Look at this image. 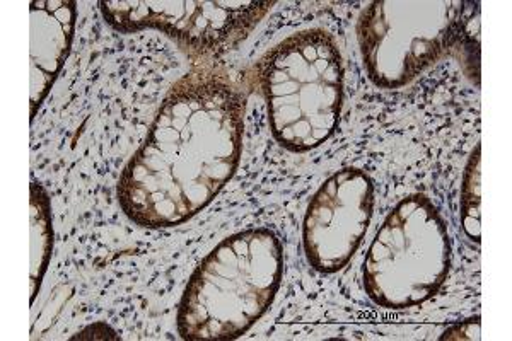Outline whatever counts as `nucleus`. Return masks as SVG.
<instances>
[{
  "mask_svg": "<svg viewBox=\"0 0 512 341\" xmlns=\"http://www.w3.org/2000/svg\"><path fill=\"white\" fill-rule=\"evenodd\" d=\"M451 263L448 227L424 195L398 203L364 263V287L378 306L405 309L429 301Z\"/></svg>",
  "mask_w": 512,
  "mask_h": 341,
  "instance_id": "obj_4",
  "label": "nucleus"
},
{
  "mask_svg": "<svg viewBox=\"0 0 512 341\" xmlns=\"http://www.w3.org/2000/svg\"><path fill=\"white\" fill-rule=\"evenodd\" d=\"M466 2H374L362 14L359 43L369 77L402 87L465 40Z\"/></svg>",
  "mask_w": 512,
  "mask_h": 341,
  "instance_id": "obj_5",
  "label": "nucleus"
},
{
  "mask_svg": "<svg viewBox=\"0 0 512 341\" xmlns=\"http://www.w3.org/2000/svg\"><path fill=\"white\" fill-rule=\"evenodd\" d=\"M275 139L294 152L332 137L344 101V67L332 36L309 29L287 38L260 64Z\"/></svg>",
  "mask_w": 512,
  "mask_h": 341,
  "instance_id": "obj_3",
  "label": "nucleus"
},
{
  "mask_svg": "<svg viewBox=\"0 0 512 341\" xmlns=\"http://www.w3.org/2000/svg\"><path fill=\"white\" fill-rule=\"evenodd\" d=\"M76 2L31 4V120L69 55Z\"/></svg>",
  "mask_w": 512,
  "mask_h": 341,
  "instance_id": "obj_8",
  "label": "nucleus"
},
{
  "mask_svg": "<svg viewBox=\"0 0 512 341\" xmlns=\"http://www.w3.org/2000/svg\"><path fill=\"white\" fill-rule=\"evenodd\" d=\"M374 188L367 174L345 169L321 186L304 219V249L321 273L342 270L373 217Z\"/></svg>",
  "mask_w": 512,
  "mask_h": 341,
  "instance_id": "obj_7",
  "label": "nucleus"
},
{
  "mask_svg": "<svg viewBox=\"0 0 512 341\" xmlns=\"http://www.w3.org/2000/svg\"><path fill=\"white\" fill-rule=\"evenodd\" d=\"M480 145L475 147L470 162L466 166L465 178H463V188H461V222L465 229L466 236L470 237L475 243H480Z\"/></svg>",
  "mask_w": 512,
  "mask_h": 341,
  "instance_id": "obj_10",
  "label": "nucleus"
},
{
  "mask_svg": "<svg viewBox=\"0 0 512 341\" xmlns=\"http://www.w3.org/2000/svg\"><path fill=\"white\" fill-rule=\"evenodd\" d=\"M243 116L245 98L226 77H183L123 171V212L142 227H171L207 207L238 168Z\"/></svg>",
  "mask_w": 512,
  "mask_h": 341,
  "instance_id": "obj_1",
  "label": "nucleus"
},
{
  "mask_svg": "<svg viewBox=\"0 0 512 341\" xmlns=\"http://www.w3.org/2000/svg\"><path fill=\"white\" fill-rule=\"evenodd\" d=\"M52 219L47 193L38 185H31V302H35L36 289L47 272L52 251Z\"/></svg>",
  "mask_w": 512,
  "mask_h": 341,
  "instance_id": "obj_9",
  "label": "nucleus"
},
{
  "mask_svg": "<svg viewBox=\"0 0 512 341\" xmlns=\"http://www.w3.org/2000/svg\"><path fill=\"white\" fill-rule=\"evenodd\" d=\"M282 246L267 229L227 237L192 275L178 313L185 340H233L262 318L280 287Z\"/></svg>",
  "mask_w": 512,
  "mask_h": 341,
  "instance_id": "obj_2",
  "label": "nucleus"
},
{
  "mask_svg": "<svg viewBox=\"0 0 512 341\" xmlns=\"http://www.w3.org/2000/svg\"><path fill=\"white\" fill-rule=\"evenodd\" d=\"M111 28L122 33L159 29L187 47L217 52L238 45L274 2H101Z\"/></svg>",
  "mask_w": 512,
  "mask_h": 341,
  "instance_id": "obj_6",
  "label": "nucleus"
}]
</instances>
